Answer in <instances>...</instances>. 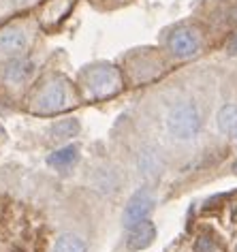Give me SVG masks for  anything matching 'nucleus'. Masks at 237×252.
Masks as SVG:
<instances>
[{"mask_svg":"<svg viewBox=\"0 0 237 252\" xmlns=\"http://www.w3.org/2000/svg\"><path fill=\"white\" fill-rule=\"evenodd\" d=\"M199 34L192 28H179L169 39V49L176 58H190L199 52Z\"/></svg>","mask_w":237,"mask_h":252,"instance_id":"5","label":"nucleus"},{"mask_svg":"<svg viewBox=\"0 0 237 252\" xmlns=\"http://www.w3.org/2000/svg\"><path fill=\"white\" fill-rule=\"evenodd\" d=\"M54 252H88L86 242L73 233H62L54 244Z\"/></svg>","mask_w":237,"mask_h":252,"instance_id":"10","label":"nucleus"},{"mask_svg":"<svg viewBox=\"0 0 237 252\" xmlns=\"http://www.w3.org/2000/svg\"><path fill=\"white\" fill-rule=\"evenodd\" d=\"M167 130L178 141H188L192 137H197L201 130V116H199L197 105L182 103L173 107L167 113Z\"/></svg>","mask_w":237,"mask_h":252,"instance_id":"1","label":"nucleus"},{"mask_svg":"<svg viewBox=\"0 0 237 252\" xmlns=\"http://www.w3.org/2000/svg\"><path fill=\"white\" fill-rule=\"evenodd\" d=\"M68 100H71V94H68V88L64 86V81H60V79L49 81L45 86V90L36 98V111L39 113L62 111L68 107Z\"/></svg>","mask_w":237,"mask_h":252,"instance_id":"4","label":"nucleus"},{"mask_svg":"<svg viewBox=\"0 0 237 252\" xmlns=\"http://www.w3.org/2000/svg\"><path fill=\"white\" fill-rule=\"evenodd\" d=\"M139 167L146 175L158 173V158H156V154L154 152H143L139 156Z\"/></svg>","mask_w":237,"mask_h":252,"instance_id":"13","label":"nucleus"},{"mask_svg":"<svg viewBox=\"0 0 237 252\" xmlns=\"http://www.w3.org/2000/svg\"><path fill=\"white\" fill-rule=\"evenodd\" d=\"M30 73H32V62H28V60H15L13 64L9 66V71H7V79L13 81V84H20V81L26 79Z\"/></svg>","mask_w":237,"mask_h":252,"instance_id":"12","label":"nucleus"},{"mask_svg":"<svg viewBox=\"0 0 237 252\" xmlns=\"http://www.w3.org/2000/svg\"><path fill=\"white\" fill-rule=\"evenodd\" d=\"M154 237H156V226L154 222H149V220H143L141 224H137L130 229L128 233V250H143V248H148L149 244L154 242Z\"/></svg>","mask_w":237,"mask_h":252,"instance_id":"7","label":"nucleus"},{"mask_svg":"<svg viewBox=\"0 0 237 252\" xmlns=\"http://www.w3.org/2000/svg\"><path fill=\"white\" fill-rule=\"evenodd\" d=\"M197 252H214V246H211L207 237H201L197 242Z\"/></svg>","mask_w":237,"mask_h":252,"instance_id":"14","label":"nucleus"},{"mask_svg":"<svg viewBox=\"0 0 237 252\" xmlns=\"http://www.w3.org/2000/svg\"><path fill=\"white\" fill-rule=\"evenodd\" d=\"M26 34L24 30L20 28H4L0 32V54L4 56H15V54H22L26 49Z\"/></svg>","mask_w":237,"mask_h":252,"instance_id":"6","label":"nucleus"},{"mask_svg":"<svg viewBox=\"0 0 237 252\" xmlns=\"http://www.w3.org/2000/svg\"><path fill=\"white\" fill-rule=\"evenodd\" d=\"M218 128L224 135H233L237 133V105H224L220 111H218Z\"/></svg>","mask_w":237,"mask_h":252,"instance_id":"8","label":"nucleus"},{"mask_svg":"<svg viewBox=\"0 0 237 252\" xmlns=\"http://www.w3.org/2000/svg\"><path fill=\"white\" fill-rule=\"evenodd\" d=\"M229 54H237V36L229 43Z\"/></svg>","mask_w":237,"mask_h":252,"instance_id":"15","label":"nucleus"},{"mask_svg":"<svg viewBox=\"0 0 237 252\" xmlns=\"http://www.w3.org/2000/svg\"><path fill=\"white\" fill-rule=\"evenodd\" d=\"M88 92L94 98H107L120 90V73L114 66H96L88 73Z\"/></svg>","mask_w":237,"mask_h":252,"instance_id":"2","label":"nucleus"},{"mask_svg":"<svg viewBox=\"0 0 237 252\" xmlns=\"http://www.w3.org/2000/svg\"><path fill=\"white\" fill-rule=\"evenodd\" d=\"M154 210V197L148 188H139L133 197L128 199L126 210H124V226L130 231L133 226L141 224L143 220L149 218V214Z\"/></svg>","mask_w":237,"mask_h":252,"instance_id":"3","label":"nucleus"},{"mask_svg":"<svg viewBox=\"0 0 237 252\" xmlns=\"http://www.w3.org/2000/svg\"><path fill=\"white\" fill-rule=\"evenodd\" d=\"M77 148L75 146H64V148H60V150H56V152L49 154V158L47 162L52 167L56 169H66V167H71L75 160H77Z\"/></svg>","mask_w":237,"mask_h":252,"instance_id":"9","label":"nucleus"},{"mask_svg":"<svg viewBox=\"0 0 237 252\" xmlns=\"http://www.w3.org/2000/svg\"><path fill=\"white\" fill-rule=\"evenodd\" d=\"M79 133V122L77 120H60V122H56L52 126V130H49V137H52L54 141H64V139H71Z\"/></svg>","mask_w":237,"mask_h":252,"instance_id":"11","label":"nucleus"},{"mask_svg":"<svg viewBox=\"0 0 237 252\" xmlns=\"http://www.w3.org/2000/svg\"><path fill=\"white\" fill-rule=\"evenodd\" d=\"M235 218H237V214H235Z\"/></svg>","mask_w":237,"mask_h":252,"instance_id":"16","label":"nucleus"}]
</instances>
